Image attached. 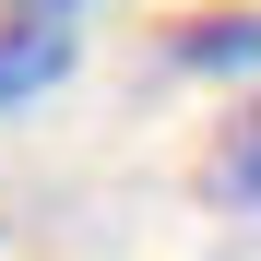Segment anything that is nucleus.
Instances as JSON below:
<instances>
[{
  "mask_svg": "<svg viewBox=\"0 0 261 261\" xmlns=\"http://www.w3.org/2000/svg\"><path fill=\"white\" fill-rule=\"evenodd\" d=\"M60 71H71V36H60V24H36V12H0V107L48 95Z\"/></svg>",
  "mask_w": 261,
  "mask_h": 261,
  "instance_id": "nucleus-1",
  "label": "nucleus"
},
{
  "mask_svg": "<svg viewBox=\"0 0 261 261\" xmlns=\"http://www.w3.org/2000/svg\"><path fill=\"white\" fill-rule=\"evenodd\" d=\"M0 12H36V24H71L83 0H0Z\"/></svg>",
  "mask_w": 261,
  "mask_h": 261,
  "instance_id": "nucleus-4",
  "label": "nucleus"
},
{
  "mask_svg": "<svg viewBox=\"0 0 261 261\" xmlns=\"http://www.w3.org/2000/svg\"><path fill=\"white\" fill-rule=\"evenodd\" d=\"M178 48H190V60H261V24H249V12H238V24H190Z\"/></svg>",
  "mask_w": 261,
  "mask_h": 261,
  "instance_id": "nucleus-3",
  "label": "nucleus"
},
{
  "mask_svg": "<svg viewBox=\"0 0 261 261\" xmlns=\"http://www.w3.org/2000/svg\"><path fill=\"white\" fill-rule=\"evenodd\" d=\"M214 202L261 226V107H238V119H226V143H214Z\"/></svg>",
  "mask_w": 261,
  "mask_h": 261,
  "instance_id": "nucleus-2",
  "label": "nucleus"
}]
</instances>
